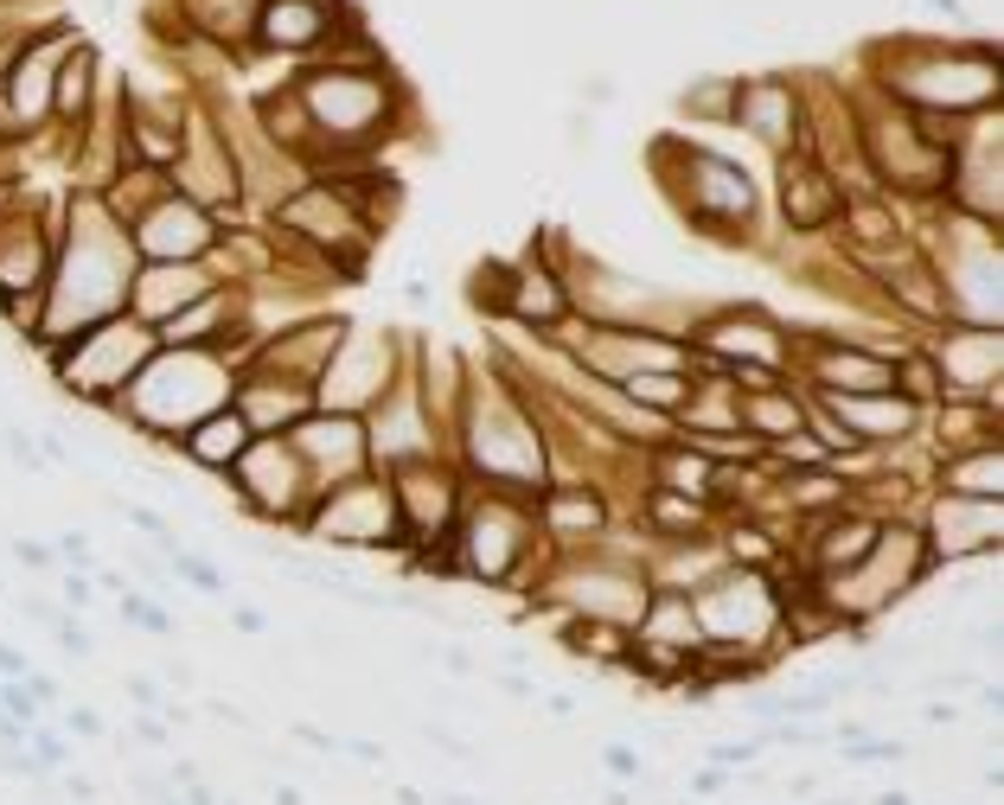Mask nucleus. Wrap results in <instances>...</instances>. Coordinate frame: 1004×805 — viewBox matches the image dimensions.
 Instances as JSON below:
<instances>
[{"label": "nucleus", "instance_id": "dca6fc26", "mask_svg": "<svg viewBox=\"0 0 1004 805\" xmlns=\"http://www.w3.org/2000/svg\"><path fill=\"white\" fill-rule=\"evenodd\" d=\"M870 544H877V524H857V518H851V524H832V531L819 537V549H813V576H819V582L845 576Z\"/></svg>", "mask_w": 1004, "mask_h": 805}, {"label": "nucleus", "instance_id": "7ed1b4c3", "mask_svg": "<svg viewBox=\"0 0 1004 805\" xmlns=\"http://www.w3.org/2000/svg\"><path fill=\"white\" fill-rule=\"evenodd\" d=\"M154 352H160L154 327H142L135 314H115V320H103V327L77 332L71 345H58V352H52V371H58V384H65L71 397L110 409V402L128 390V377L148 365Z\"/></svg>", "mask_w": 1004, "mask_h": 805}, {"label": "nucleus", "instance_id": "f3484780", "mask_svg": "<svg viewBox=\"0 0 1004 805\" xmlns=\"http://www.w3.org/2000/svg\"><path fill=\"white\" fill-rule=\"evenodd\" d=\"M506 307H512L519 320H531V327H557L563 314H569V301H563V288L551 282V275H519V282L506 288Z\"/></svg>", "mask_w": 1004, "mask_h": 805}, {"label": "nucleus", "instance_id": "4468645a", "mask_svg": "<svg viewBox=\"0 0 1004 805\" xmlns=\"http://www.w3.org/2000/svg\"><path fill=\"white\" fill-rule=\"evenodd\" d=\"M787 218L800 224V230H813V224H825L832 212H838V185L825 180L819 167H806V160H787Z\"/></svg>", "mask_w": 1004, "mask_h": 805}, {"label": "nucleus", "instance_id": "a878e982", "mask_svg": "<svg viewBox=\"0 0 1004 805\" xmlns=\"http://www.w3.org/2000/svg\"><path fill=\"white\" fill-rule=\"evenodd\" d=\"M52 549H58L71 569H90V563H97V549H90V537H83V531H65V537H58Z\"/></svg>", "mask_w": 1004, "mask_h": 805}, {"label": "nucleus", "instance_id": "cd10ccee", "mask_svg": "<svg viewBox=\"0 0 1004 805\" xmlns=\"http://www.w3.org/2000/svg\"><path fill=\"white\" fill-rule=\"evenodd\" d=\"M748 755H755V748H748V741H743V748H736V741H723V748H710V761H717V768H730V773L743 768Z\"/></svg>", "mask_w": 1004, "mask_h": 805}, {"label": "nucleus", "instance_id": "423d86ee", "mask_svg": "<svg viewBox=\"0 0 1004 805\" xmlns=\"http://www.w3.org/2000/svg\"><path fill=\"white\" fill-rule=\"evenodd\" d=\"M307 524L320 531V537H334V544H391L397 531H404V518H397V499H391V479H339L334 499H320L314 512H307Z\"/></svg>", "mask_w": 1004, "mask_h": 805}, {"label": "nucleus", "instance_id": "39448f33", "mask_svg": "<svg viewBox=\"0 0 1004 805\" xmlns=\"http://www.w3.org/2000/svg\"><path fill=\"white\" fill-rule=\"evenodd\" d=\"M71 45H77V38H65V33L20 38L13 65H7V77H0V115H7L13 135H26V128H45V122H52V83H58V65H65Z\"/></svg>", "mask_w": 1004, "mask_h": 805}, {"label": "nucleus", "instance_id": "c756f323", "mask_svg": "<svg viewBox=\"0 0 1004 805\" xmlns=\"http://www.w3.org/2000/svg\"><path fill=\"white\" fill-rule=\"evenodd\" d=\"M436 805H481V800H461V793H436Z\"/></svg>", "mask_w": 1004, "mask_h": 805}, {"label": "nucleus", "instance_id": "6e6552de", "mask_svg": "<svg viewBox=\"0 0 1004 805\" xmlns=\"http://www.w3.org/2000/svg\"><path fill=\"white\" fill-rule=\"evenodd\" d=\"M320 384V409H334V416H359V409H372V402H384V384H391V345H384V332L377 339H365V345H346V352H334L327 359V371L314 377Z\"/></svg>", "mask_w": 1004, "mask_h": 805}, {"label": "nucleus", "instance_id": "1a4fd4ad", "mask_svg": "<svg viewBox=\"0 0 1004 805\" xmlns=\"http://www.w3.org/2000/svg\"><path fill=\"white\" fill-rule=\"evenodd\" d=\"M212 294V275H205V257L199 262H142L135 282H128V314L142 327H167L173 314H187L192 301Z\"/></svg>", "mask_w": 1004, "mask_h": 805}, {"label": "nucleus", "instance_id": "ddd939ff", "mask_svg": "<svg viewBox=\"0 0 1004 805\" xmlns=\"http://www.w3.org/2000/svg\"><path fill=\"white\" fill-rule=\"evenodd\" d=\"M422 454H429L422 402H416V397H391V402H384V416H377V461H384V474H391V467H409V461H422Z\"/></svg>", "mask_w": 1004, "mask_h": 805}, {"label": "nucleus", "instance_id": "2eb2a0df", "mask_svg": "<svg viewBox=\"0 0 1004 805\" xmlns=\"http://www.w3.org/2000/svg\"><path fill=\"white\" fill-rule=\"evenodd\" d=\"M90 90H97V52L90 45H71L65 65H58V83H52V122H83L90 115Z\"/></svg>", "mask_w": 1004, "mask_h": 805}, {"label": "nucleus", "instance_id": "bb28decb", "mask_svg": "<svg viewBox=\"0 0 1004 805\" xmlns=\"http://www.w3.org/2000/svg\"><path fill=\"white\" fill-rule=\"evenodd\" d=\"M601 761H608V773H614V780H640V755H633V748H621V741H614Z\"/></svg>", "mask_w": 1004, "mask_h": 805}, {"label": "nucleus", "instance_id": "20e7f679", "mask_svg": "<svg viewBox=\"0 0 1004 805\" xmlns=\"http://www.w3.org/2000/svg\"><path fill=\"white\" fill-rule=\"evenodd\" d=\"M928 563H934V544L922 537V531H895V524H877V544L857 556L845 576H832V614L838 621H864V614H883L895 594H909V588L928 576Z\"/></svg>", "mask_w": 1004, "mask_h": 805}, {"label": "nucleus", "instance_id": "c85d7f7f", "mask_svg": "<svg viewBox=\"0 0 1004 805\" xmlns=\"http://www.w3.org/2000/svg\"><path fill=\"white\" fill-rule=\"evenodd\" d=\"M65 729H71V735H103V716H97V710H71Z\"/></svg>", "mask_w": 1004, "mask_h": 805}, {"label": "nucleus", "instance_id": "0eeeda50", "mask_svg": "<svg viewBox=\"0 0 1004 805\" xmlns=\"http://www.w3.org/2000/svg\"><path fill=\"white\" fill-rule=\"evenodd\" d=\"M212 230H218L212 212H199L192 199L167 192V199H154L148 212L128 224V243H135L142 262H199L212 250Z\"/></svg>", "mask_w": 1004, "mask_h": 805}, {"label": "nucleus", "instance_id": "6ab92c4d", "mask_svg": "<svg viewBox=\"0 0 1004 805\" xmlns=\"http://www.w3.org/2000/svg\"><path fill=\"white\" fill-rule=\"evenodd\" d=\"M954 486H967L972 499H999L1004 492V461L992 454V447H979V454H967V461H954Z\"/></svg>", "mask_w": 1004, "mask_h": 805}, {"label": "nucleus", "instance_id": "f03ea898", "mask_svg": "<svg viewBox=\"0 0 1004 805\" xmlns=\"http://www.w3.org/2000/svg\"><path fill=\"white\" fill-rule=\"evenodd\" d=\"M224 402H230V359L224 352H212V345H160L148 365L128 377V390L110 409L160 441H180L192 422H205Z\"/></svg>", "mask_w": 1004, "mask_h": 805}, {"label": "nucleus", "instance_id": "393cba45", "mask_svg": "<svg viewBox=\"0 0 1004 805\" xmlns=\"http://www.w3.org/2000/svg\"><path fill=\"white\" fill-rule=\"evenodd\" d=\"M52 639H58L71 659H90V653H97V639H90V633H83L77 621H58V626H52Z\"/></svg>", "mask_w": 1004, "mask_h": 805}, {"label": "nucleus", "instance_id": "f257e3e1", "mask_svg": "<svg viewBox=\"0 0 1004 805\" xmlns=\"http://www.w3.org/2000/svg\"><path fill=\"white\" fill-rule=\"evenodd\" d=\"M135 269H142V257H135L128 230L110 218V205L103 199H77L65 212V237L52 250V275H45V294H38L33 345L52 359L58 345H71L77 332L128 314Z\"/></svg>", "mask_w": 1004, "mask_h": 805}, {"label": "nucleus", "instance_id": "5701e85b", "mask_svg": "<svg viewBox=\"0 0 1004 805\" xmlns=\"http://www.w3.org/2000/svg\"><path fill=\"white\" fill-rule=\"evenodd\" d=\"M122 621H128V626H148V633H167V626H173V621H167V614H160V608L148 601V594H122Z\"/></svg>", "mask_w": 1004, "mask_h": 805}, {"label": "nucleus", "instance_id": "412c9836", "mask_svg": "<svg viewBox=\"0 0 1004 805\" xmlns=\"http://www.w3.org/2000/svg\"><path fill=\"white\" fill-rule=\"evenodd\" d=\"M544 518H551L557 531H583V524L596 531V524H601V499H589V492H557V499L544 506Z\"/></svg>", "mask_w": 1004, "mask_h": 805}, {"label": "nucleus", "instance_id": "f8f14e48", "mask_svg": "<svg viewBox=\"0 0 1004 805\" xmlns=\"http://www.w3.org/2000/svg\"><path fill=\"white\" fill-rule=\"evenodd\" d=\"M180 441H187V461L212 467V474H230V467H237V454L250 447V422H244V416L224 402V409H212L205 422H192Z\"/></svg>", "mask_w": 1004, "mask_h": 805}, {"label": "nucleus", "instance_id": "9b49d317", "mask_svg": "<svg viewBox=\"0 0 1004 805\" xmlns=\"http://www.w3.org/2000/svg\"><path fill=\"white\" fill-rule=\"evenodd\" d=\"M704 352H723V359H736V365H762V371L787 365L781 332L768 327L762 314H730V320H717V327L704 332Z\"/></svg>", "mask_w": 1004, "mask_h": 805}, {"label": "nucleus", "instance_id": "b1692460", "mask_svg": "<svg viewBox=\"0 0 1004 805\" xmlns=\"http://www.w3.org/2000/svg\"><path fill=\"white\" fill-rule=\"evenodd\" d=\"M13 563H20V569H38V576H52L58 549H52V544H33V537H13Z\"/></svg>", "mask_w": 1004, "mask_h": 805}, {"label": "nucleus", "instance_id": "aec40b11", "mask_svg": "<svg viewBox=\"0 0 1004 805\" xmlns=\"http://www.w3.org/2000/svg\"><path fill=\"white\" fill-rule=\"evenodd\" d=\"M646 518L659 524V531H698L704 524V499H685V492H653V506H646Z\"/></svg>", "mask_w": 1004, "mask_h": 805}, {"label": "nucleus", "instance_id": "a211bd4d", "mask_svg": "<svg viewBox=\"0 0 1004 805\" xmlns=\"http://www.w3.org/2000/svg\"><path fill=\"white\" fill-rule=\"evenodd\" d=\"M736 422H748V429H755V441H762V435H793V429H800V402H787V397H748V402H736Z\"/></svg>", "mask_w": 1004, "mask_h": 805}, {"label": "nucleus", "instance_id": "9d476101", "mask_svg": "<svg viewBox=\"0 0 1004 805\" xmlns=\"http://www.w3.org/2000/svg\"><path fill=\"white\" fill-rule=\"evenodd\" d=\"M524 549H531V518H519L512 506H481L467 524V544H461V556H467L461 569L481 582H506Z\"/></svg>", "mask_w": 1004, "mask_h": 805}, {"label": "nucleus", "instance_id": "4be33fe9", "mask_svg": "<svg viewBox=\"0 0 1004 805\" xmlns=\"http://www.w3.org/2000/svg\"><path fill=\"white\" fill-rule=\"evenodd\" d=\"M621 390L640 397V402H653V409H678V402H685V384H678V377H653V371H628Z\"/></svg>", "mask_w": 1004, "mask_h": 805}]
</instances>
